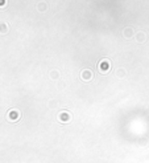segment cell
Wrapping results in <instances>:
<instances>
[{
    "label": "cell",
    "mask_w": 149,
    "mask_h": 163,
    "mask_svg": "<svg viewBox=\"0 0 149 163\" xmlns=\"http://www.w3.org/2000/svg\"><path fill=\"white\" fill-rule=\"evenodd\" d=\"M58 76H59V74H58L57 70H53V72L50 73V77H52V78H58Z\"/></svg>",
    "instance_id": "10"
},
{
    "label": "cell",
    "mask_w": 149,
    "mask_h": 163,
    "mask_svg": "<svg viewBox=\"0 0 149 163\" xmlns=\"http://www.w3.org/2000/svg\"><path fill=\"white\" fill-rule=\"evenodd\" d=\"M110 68H111V64H110V61L108 60H102V61L99 62V72L100 73H107L108 70H110Z\"/></svg>",
    "instance_id": "1"
},
{
    "label": "cell",
    "mask_w": 149,
    "mask_h": 163,
    "mask_svg": "<svg viewBox=\"0 0 149 163\" xmlns=\"http://www.w3.org/2000/svg\"><path fill=\"white\" fill-rule=\"evenodd\" d=\"M123 35H124V37L129 39V37H132V35H133V29H132V28H125L124 32H123Z\"/></svg>",
    "instance_id": "5"
},
{
    "label": "cell",
    "mask_w": 149,
    "mask_h": 163,
    "mask_svg": "<svg viewBox=\"0 0 149 163\" xmlns=\"http://www.w3.org/2000/svg\"><path fill=\"white\" fill-rule=\"evenodd\" d=\"M80 77H82V80H84V81H90V80L92 78L91 70H88V69L83 70V72H82V74H80Z\"/></svg>",
    "instance_id": "4"
},
{
    "label": "cell",
    "mask_w": 149,
    "mask_h": 163,
    "mask_svg": "<svg viewBox=\"0 0 149 163\" xmlns=\"http://www.w3.org/2000/svg\"><path fill=\"white\" fill-rule=\"evenodd\" d=\"M20 118H21V114H20V112L16 110V109H13V110H11V112L8 113V119L12 121V122H16V121H19Z\"/></svg>",
    "instance_id": "2"
},
{
    "label": "cell",
    "mask_w": 149,
    "mask_h": 163,
    "mask_svg": "<svg viewBox=\"0 0 149 163\" xmlns=\"http://www.w3.org/2000/svg\"><path fill=\"white\" fill-rule=\"evenodd\" d=\"M145 33H144V32H139L137 33V36H136V39H137V41L139 43H144V41H145Z\"/></svg>",
    "instance_id": "6"
},
{
    "label": "cell",
    "mask_w": 149,
    "mask_h": 163,
    "mask_svg": "<svg viewBox=\"0 0 149 163\" xmlns=\"http://www.w3.org/2000/svg\"><path fill=\"white\" fill-rule=\"evenodd\" d=\"M116 74H118V77H124V76H125V70H124V69H119L118 72H116Z\"/></svg>",
    "instance_id": "9"
},
{
    "label": "cell",
    "mask_w": 149,
    "mask_h": 163,
    "mask_svg": "<svg viewBox=\"0 0 149 163\" xmlns=\"http://www.w3.org/2000/svg\"><path fill=\"white\" fill-rule=\"evenodd\" d=\"M71 119V114H70L69 112H61L59 114H58V121L59 122H69V121Z\"/></svg>",
    "instance_id": "3"
},
{
    "label": "cell",
    "mask_w": 149,
    "mask_h": 163,
    "mask_svg": "<svg viewBox=\"0 0 149 163\" xmlns=\"http://www.w3.org/2000/svg\"><path fill=\"white\" fill-rule=\"evenodd\" d=\"M56 106H57V102H56V101L50 102V108H56Z\"/></svg>",
    "instance_id": "12"
},
{
    "label": "cell",
    "mask_w": 149,
    "mask_h": 163,
    "mask_svg": "<svg viewBox=\"0 0 149 163\" xmlns=\"http://www.w3.org/2000/svg\"><path fill=\"white\" fill-rule=\"evenodd\" d=\"M38 11H41V12L46 11V4L45 3H40V4H38Z\"/></svg>",
    "instance_id": "8"
},
{
    "label": "cell",
    "mask_w": 149,
    "mask_h": 163,
    "mask_svg": "<svg viewBox=\"0 0 149 163\" xmlns=\"http://www.w3.org/2000/svg\"><path fill=\"white\" fill-rule=\"evenodd\" d=\"M5 4H7V0H0V8L4 7Z\"/></svg>",
    "instance_id": "11"
},
{
    "label": "cell",
    "mask_w": 149,
    "mask_h": 163,
    "mask_svg": "<svg viewBox=\"0 0 149 163\" xmlns=\"http://www.w3.org/2000/svg\"><path fill=\"white\" fill-rule=\"evenodd\" d=\"M8 32V27H7V24L5 23H0V33H7Z\"/></svg>",
    "instance_id": "7"
}]
</instances>
